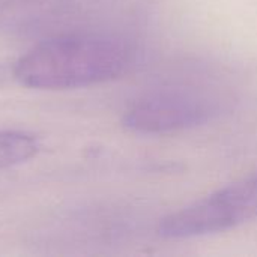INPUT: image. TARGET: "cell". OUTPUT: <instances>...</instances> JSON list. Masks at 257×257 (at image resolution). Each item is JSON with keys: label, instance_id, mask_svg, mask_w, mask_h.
Wrapping results in <instances>:
<instances>
[{"label": "cell", "instance_id": "cell-1", "mask_svg": "<svg viewBox=\"0 0 257 257\" xmlns=\"http://www.w3.org/2000/svg\"><path fill=\"white\" fill-rule=\"evenodd\" d=\"M134 47L113 35L59 36L38 44L14 66L15 80L32 89L66 90L117 78L133 65Z\"/></svg>", "mask_w": 257, "mask_h": 257}, {"label": "cell", "instance_id": "cell-2", "mask_svg": "<svg viewBox=\"0 0 257 257\" xmlns=\"http://www.w3.org/2000/svg\"><path fill=\"white\" fill-rule=\"evenodd\" d=\"M257 220V173L167 215L158 235L185 239L220 233Z\"/></svg>", "mask_w": 257, "mask_h": 257}, {"label": "cell", "instance_id": "cell-3", "mask_svg": "<svg viewBox=\"0 0 257 257\" xmlns=\"http://www.w3.org/2000/svg\"><path fill=\"white\" fill-rule=\"evenodd\" d=\"M217 111V102L202 93L164 90L133 104L123 116V125L137 134H172L203 125Z\"/></svg>", "mask_w": 257, "mask_h": 257}, {"label": "cell", "instance_id": "cell-4", "mask_svg": "<svg viewBox=\"0 0 257 257\" xmlns=\"http://www.w3.org/2000/svg\"><path fill=\"white\" fill-rule=\"evenodd\" d=\"M39 152L38 140L20 131H0V172L27 163Z\"/></svg>", "mask_w": 257, "mask_h": 257}]
</instances>
